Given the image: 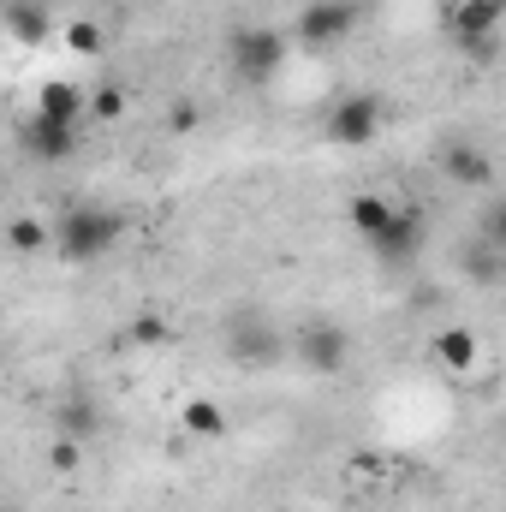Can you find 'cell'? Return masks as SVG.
I'll return each mask as SVG.
<instances>
[{"mask_svg":"<svg viewBox=\"0 0 506 512\" xmlns=\"http://www.w3.org/2000/svg\"><path fill=\"white\" fill-rule=\"evenodd\" d=\"M376 131H381L376 96H346V102L328 114V143H340V149H364V143H376Z\"/></svg>","mask_w":506,"mask_h":512,"instance_id":"6","label":"cell"},{"mask_svg":"<svg viewBox=\"0 0 506 512\" xmlns=\"http://www.w3.org/2000/svg\"><path fill=\"white\" fill-rule=\"evenodd\" d=\"M197 120H203V114H197V102H173V108H167V126H173V131H197Z\"/></svg>","mask_w":506,"mask_h":512,"instance_id":"22","label":"cell"},{"mask_svg":"<svg viewBox=\"0 0 506 512\" xmlns=\"http://www.w3.org/2000/svg\"><path fill=\"white\" fill-rule=\"evenodd\" d=\"M126 239V215L120 209H102V203H72L54 227H48V251L60 256V262H102V256L114 251Z\"/></svg>","mask_w":506,"mask_h":512,"instance_id":"1","label":"cell"},{"mask_svg":"<svg viewBox=\"0 0 506 512\" xmlns=\"http://www.w3.org/2000/svg\"><path fill=\"white\" fill-rule=\"evenodd\" d=\"M6 30H12L18 42H42V36H48V6H42V0H12V6H6Z\"/></svg>","mask_w":506,"mask_h":512,"instance_id":"15","label":"cell"},{"mask_svg":"<svg viewBox=\"0 0 506 512\" xmlns=\"http://www.w3.org/2000/svg\"><path fill=\"white\" fill-rule=\"evenodd\" d=\"M227 352H233L239 364L262 370V364H280V358H286V340H280L262 316H239V322H233V334H227Z\"/></svg>","mask_w":506,"mask_h":512,"instance_id":"8","label":"cell"},{"mask_svg":"<svg viewBox=\"0 0 506 512\" xmlns=\"http://www.w3.org/2000/svg\"><path fill=\"white\" fill-rule=\"evenodd\" d=\"M96 429H102V405L90 399V393H66L60 399V435H72V441H96Z\"/></svg>","mask_w":506,"mask_h":512,"instance_id":"11","label":"cell"},{"mask_svg":"<svg viewBox=\"0 0 506 512\" xmlns=\"http://www.w3.org/2000/svg\"><path fill=\"white\" fill-rule=\"evenodd\" d=\"M447 179H459V185H477V191H489L495 185V161L477 149V143H453L447 149Z\"/></svg>","mask_w":506,"mask_h":512,"instance_id":"10","label":"cell"},{"mask_svg":"<svg viewBox=\"0 0 506 512\" xmlns=\"http://www.w3.org/2000/svg\"><path fill=\"white\" fill-rule=\"evenodd\" d=\"M84 102H90V96H84L78 84L54 78V84H42V96H36V114H48V120H72V126H78V120H84Z\"/></svg>","mask_w":506,"mask_h":512,"instance_id":"13","label":"cell"},{"mask_svg":"<svg viewBox=\"0 0 506 512\" xmlns=\"http://www.w3.org/2000/svg\"><path fill=\"white\" fill-rule=\"evenodd\" d=\"M298 358H304V370H316V376H340V370L352 364V334H346L340 322H310V328L298 334Z\"/></svg>","mask_w":506,"mask_h":512,"instance_id":"5","label":"cell"},{"mask_svg":"<svg viewBox=\"0 0 506 512\" xmlns=\"http://www.w3.org/2000/svg\"><path fill=\"white\" fill-rule=\"evenodd\" d=\"M66 48H72L78 60H96V54H102V24H96V18H72V24H66Z\"/></svg>","mask_w":506,"mask_h":512,"instance_id":"19","label":"cell"},{"mask_svg":"<svg viewBox=\"0 0 506 512\" xmlns=\"http://www.w3.org/2000/svg\"><path fill=\"white\" fill-rule=\"evenodd\" d=\"M18 143L30 149V161H48V167H54V161H66V155L78 149V126H72V120H48V114L30 108V120L18 126Z\"/></svg>","mask_w":506,"mask_h":512,"instance_id":"7","label":"cell"},{"mask_svg":"<svg viewBox=\"0 0 506 512\" xmlns=\"http://www.w3.org/2000/svg\"><path fill=\"white\" fill-rule=\"evenodd\" d=\"M346 215H352V227H358L364 239H376L381 227H387V215H393V203H387L381 191H364V197H352V209H346Z\"/></svg>","mask_w":506,"mask_h":512,"instance_id":"16","label":"cell"},{"mask_svg":"<svg viewBox=\"0 0 506 512\" xmlns=\"http://www.w3.org/2000/svg\"><path fill=\"white\" fill-rule=\"evenodd\" d=\"M358 24H364V6H358V0H310V6L298 12V42H304L310 54H322V48L346 42Z\"/></svg>","mask_w":506,"mask_h":512,"instance_id":"4","label":"cell"},{"mask_svg":"<svg viewBox=\"0 0 506 512\" xmlns=\"http://www.w3.org/2000/svg\"><path fill=\"white\" fill-rule=\"evenodd\" d=\"M48 465H54V471H66V477H72V471H78V465H84V441H72V435H60V441H54V447H48Z\"/></svg>","mask_w":506,"mask_h":512,"instance_id":"21","label":"cell"},{"mask_svg":"<svg viewBox=\"0 0 506 512\" xmlns=\"http://www.w3.org/2000/svg\"><path fill=\"white\" fill-rule=\"evenodd\" d=\"M423 239H429L423 209H417V203H393V215H387V227L370 239V251H376L381 268H411V262L423 256Z\"/></svg>","mask_w":506,"mask_h":512,"instance_id":"3","label":"cell"},{"mask_svg":"<svg viewBox=\"0 0 506 512\" xmlns=\"http://www.w3.org/2000/svg\"><path fill=\"white\" fill-rule=\"evenodd\" d=\"M435 364L453 370V376H465V370L477 364V334H471V328H441V334H435Z\"/></svg>","mask_w":506,"mask_h":512,"instance_id":"14","label":"cell"},{"mask_svg":"<svg viewBox=\"0 0 506 512\" xmlns=\"http://www.w3.org/2000/svg\"><path fill=\"white\" fill-rule=\"evenodd\" d=\"M6 245H12L18 256H42L48 251V227H42L36 215H18V221L6 227Z\"/></svg>","mask_w":506,"mask_h":512,"instance_id":"18","label":"cell"},{"mask_svg":"<svg viewBox=\"0 0 506 512\" xmlns=\"http://www.w3.org/2000/svg\"><path fill=\"white\" fill-rule=\"evenodd\" d=\"M179 429L191 435V441H221L227 435V411H221V399H185V411H179Z\"/></svg>","mask_w":506,"mask_h":512,"instance_id":"12","label":"cell"},{"mask_svg":"<svg viewBox=\"0 0 506 512\" xmlns=\"http://www.w3.org/2000/svg\"><path fill=\"white\" fill-rule=\"evenodd\" d=\"M126 346L131 352H161V346H173V322H161V316H137L126 328Z\"/></svg>","mask_w":506,"mask_h":512,"instance_id":"17","label":"cell"},{"mask_svg":"<svg viewBox=\"0 0 506 512\" xmlns=\"http://www.w3.org/2000/svg\"><path fill=\"white\" fill-rule=\"evenodd\" d=\"M501 0H459L453 12H447V30L459 36V48H471V42H489L495 30H501Z\"/></svg>","mask_w":506,"mask_h":512,"instance_id":"9","label":"cell"},{"mask_svg":"<svg viewBox=\"0 0 506 512\" xmlns=\"http://www.w3.org/2000/svg\"><path fill=\"white\" fill-rule=\"evenodd\" d=\"M286 36L274 30V24H233V36H227V66H233V78L239 84H274L280 78V66H286Z\"/></svg>","mask_w":506,"mask_h":512,"instance_id":"2","label":"cell"},{"mask_svg":"<svg viewBox=\"0 0 506 512\" xmlns=\"http://www.w3.org/2000/svg\"><path fill=\"white\" fill-rule=\"evenodd\" d=\"M84 114H90V120H102V126H108V120H120V114H126V90H120V84L96 90V96L84 102Z\"/></svg>","mask_w":506,"mask_h":512,"instance_id":"20","label":"cell"}]
</instances>
